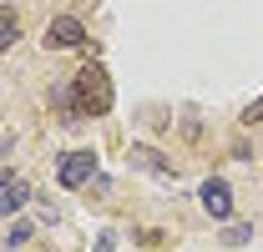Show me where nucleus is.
Instances as JSON below:
<instances>
[{
    "label": "nucleus",
    "mask_w": 263,
    "mask_h": 252,
    "mask_svg": "<svg viewBox=\"0 0 263 252\" xmlns=\"http://www.w3.org/2000/svg\"><path fill=\"white\" fill-rule=\"evenodd\" d=\"M5 182H10V177H5V172H0V187H5Z\"/></svg>",
    "instance_id": "f8f14e48"
},
{
    "label": "nucleus",
    "mask_w": 263,
    "mask_h": 252,
    "mask_svg": "<svg viewBox=\"0 0 263 252\" xmlns=\"http://www.w3.org/2000/svg\"><path fill=\"white\" fill-rule=\"evenodd\" d=\"M127 161H132V166H142V172H157L162 182H172V177H177V172H172V161H162V152H152V146H132Z\"/></svg>",
    "instance_id": "39448f33"
},
{
    "label": "nucleus",
    "mask_w": 263,
    "mask_h": 252,
    "mask_svg": "<svg viewBox=\"0 0 263 252\" xmlns=\"http://www.w3.org/2000/svg\"><path fill=\"white\" fill-rule=\"evenodd\" d=\"M243 121H248V126H253V121H263V96L253 101V106H248V111H243Z\"/></svg>",
    "instance_id": "9d476101"
},
{
    "label": "nucleus",
    "mask_w": 263,
    "mask_h": 252,
    "mask_svg": "<svg viewBox=\"0 0 263 252\" xmlns=\"http://www.w3.org/2000/svg\"><path fill=\"white\" fill-rule=\"evenodd\" d=\"M248 237H253V227H228V232H223V247H243Z\"/></svg>",
    "instance_id": "6e6552de"
},
{
    "label": "nucleus",
    "mask_w": 263,
    "mask_h": 252,
    "mask_svg": "<svg viewBox=\"0 0 263 252\" xmlns=\"http://www.w3.org/2000/svg\"><path fill=\"white\" fill-rule=\"evenodd\" d=\"M111 247H117V232H101V237H97V252H111Z\"/></svg>",
    "instance_id": "9b49d317"
},
{
    "label": "nucleus",
    "mask_w": 263,
    "mask_h": 252,
    "mask_svg": "<svg viewBox=\"0 0 263 252\" xmlns=\"http://www.w3.org/2000/svg\"><path fill=\"white\" fill-rule=\"evenodd\" d=\"M41 40H46V51H71V46H81V40H86V26H81L76 15H56V20L46 26Z\"/></svg>",
    "instance_id": "20e7f679"
},
{
    "label": "nucleus",
    "mask_w": 263,
    "mask_h": 252,
    "mask_svg": "<svg viewBox=\"0 0 263 252\" xmlns=\"http://www.w3.org/2000/svg\"><path fill=\"white\" fill-rule=\"evenodd\" d=\"M56 177H61V187H86L91 177H97V152H66L61 166H56Z\"/></svg>",
    "instance_id": "f03ea898"
},
{
    "label": "nucleus",
    "mask_w": 263,
    "mask_h": 252,
    "mask_svg": "<svg viewBox=\"0 0 263 252\" xmlns=\"http://www.w3.org/2000/svg\"><path fill=\"white\" fill-rule=\"evenodd\" d=\"M71 91H76V106H81V116H106L111 111V101H117V91H111V76H106V66H81L76 76H71Z\"/></svg>",
    "instance_id": "f257e3e1"
},
{
    "label": "nucleus",
    "mask_w": 263,
    "mask_h": 252,
    "mask_svg": "<svg viewBox=\"0 0 263 252\" xmlns=\"http://www.w3.org/2000/svg\"><path fill=\"white\" fill-rule=\"evenodd\" d=\"M26 202H31V187H26V182H15V177H10V182H5V187H0V217H10V212H21V207H26Z\"/></svg>",
    "instance_id": "423d86ee"
},
{
    "label": "nucleus",
    "mask_w": 263,
    "mask_h": 252,
    "mask_svg": "<svg viewBox=\"0 0 263 252\" xmlns=\"http://www.w3.org/2000/svg\"><path fill=\"white\" fill-rule=\"evenodd\" d=\"M26 237H31V227H26V222H15V227H10V237H5V247H21Z\"/></svg>",
    "instance_id": "1a4fd4ad"
},
{
    "label": "nucleus",
    "mask_w": 263,
    "mask_h": 252,
    "mask_svg": "<svg viewBox=\"0 0 263 252\" xmlns=\"http://www.w3.org/2000/svg\"><path fill=\"white\" fill-rule=\"evenodd\" d=\"M15 35H21V15H15L10 5H0V51H10Z\"/></svg>",
    "instance_id": "0eeeda50"
},
{
    "label": "nucleus",
    "mask_w": 263,
    "mask_h": 252,
    "mask_svg": "<svg viewBox=\"0 0 263 252\" xmlns=\"http://www.w3.org/2000/svg\"><path fill=\"white\" fill-rule=\"evenodd\" d=\"M197 202H202V212H208L213 222H228L233 217V187L223 182V177H208L202 192H197Z\"/></svg>",
    "instance_id": "7ed1b4c3"
}]
</instances>
